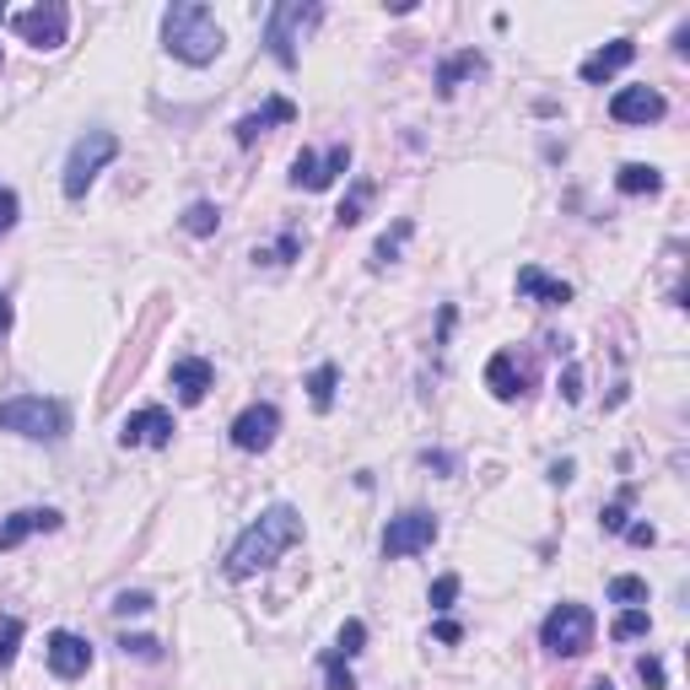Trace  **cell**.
I'll return each instance as SVG.
<instances>
[{"mask_svg":"<svg viewBox=\"0 0 690 690\" xmlns=\"http://www.w3.org/2000/svg\"><path fill=\"white\" fill-rule=\"evenodd\" d=\"M297 254H302V238L297 233H280L276 249H254V260H265V265H291Z\"/></svg>","mask_w":690,"mask_h":690,"instance_id":"obj_29","label":"cell"},{"mask_svg":"<svg viewBox=\"0 0 690 690\" xmlns=\"http://www.w3.org/2000/svg\"><path fill=\"white\" fill-rule=\"evenodd\" d=\"M0 431H16L27 442H60L71 431V411L60 400H43V394H16L0 405Z\"/></svg>","mask_w":690,"mask_h":690,"instance_id":"obj_3","label":"cell"},{"mask_svg":"<svg viewBox=\"0 0 690 690\" xmlns=\"http://www.w3.org/2000/svg\"><path fill=\"white\" fill-rule=\"evenodd\" d=\"M540 642H545V653L555 658H582L588 648H593V610L588 604H555L551 615H545V626H540Z\"/></svg>","mask_w":690,"mask_h":690,"instance_id":"obj_6","label":"cell"},{"mask_svg":"<svg viewBox=\"0 0 690 690\" xmlns=\"http://www.w3.org/2000/svg\"><path fill=\"white\" fill-rule=\"evenodd\" d=\"M588 690H615V686H610V680H599V686H588Z\"/></svg>","mask_w":690,"mask_h":690,"instance_id":"obj_44","label":"cell"},{"mask_svg":"<svg viewBox=\"0 0 690 690\" xmlns=\"http://www.w3.org/2000/svg\"><path fill=\"white\" fill-rule=\"evenodd\" d=\"M453 599H459V577L448 572V577L431 582V610H453Z\"/></svg>","mask_w":690,"mask_h":690,"instance_id":"obj_35","label":"cell"},{"mask_svg":"<svg viewBox=\"0 0 690 690\" xmlns=\"http://www.w3.org/2000/svg\"><path fill=\"white\" fill-rule=\"evenodd\" d=\"M346 167H351V146H329L324 156L302 146V151H297V162H291V184L318 195V189H329V184H335Z\"/></svg>","mask_w":690,"mask_h":690,"instance_id":"obj_9","label":"cell"},{"mask_svg":"<svg viewBox=\"0 0 690 690\" xmlns=\"http://www.w3.org/2000/svg\"><path fill=\"white\" fill-rule=\"evenodd\" d=\"M120 156V136L114 130H87V136L71 146V156H65V200H81L87 189H92V178L109 167Z\"/></svg>","mask_w":690,"mask_h":690,"instance_id":"obj_4","label":"cell"},{"mask_svg":"<svg viewBox=\"0 0 690 690\" xmlns=\"http://www.w3.org/2000/svg\"><path fill=\"white\" fill-rule=\"evenodd\" d=\"M626 502H631V486L620 491V502H610V507H604V518H599V524H604V535H620V529L631 524V518H626Z\"/></svg>","mask_w":690,"mask_h":690,"instance_id":"obj_32","label":"cell"},{"mask_svg":"<svg viewBox=\"0 0 690 690\" xmlns=\"http://www.w3.org/2000/svg\"><path fill=\"white\" fill-rule=\"evenodd\" d=\"M480 71H486V54H480V49H459L453 60H442V65H437V92H442V98H453V87H459L464 76H480Z\"/></svg>","mask_w":690,"mask_h":690,"instance_id":"obj_20","label":"cell"},{"mask_svg":"<svg viewBox=\"0 0 690 690\" xmlns=\"http://www.w3.org/2000/svg\"><path fill=\"white\" fill-rule=\"evenodd\" d=\"M297 540H302V513L286 507V502L265 507V513L238 535V545L227 551V577H254V572L271 566L280 551H291Z\"/></svg>","mask_w":690,"mask_h":690,"instance_id":"obj_1","label":"cell"},{"mask_svg":"<svg viewBox=\"0 0 690 690\" xmlns=\"http://www.w3.org/2000/svg\"><path fill=\"white\" fill-rule=\"evenodd\" d=\"M405 238H411V222H394V233H384V238H378V249H373V271L394 265V260H400V249H405Z\"/></svg>","mask_w":690,"mask_h":690,"instance_id":"obj_24","label":"cell"},{"mask_svg":"<svg viewBox=\"0 0 690 690\" xmlns=\"http://www.w3.org/2000/svg\"><path fill=\"white\" fill-rule=\"evenodd\" d=\"M22 631H27V626H22L16 615H0V669L16 658V648H22Z\"/></svg>","mask_w":690,"mask_h":690,"instance_id":"obj_30","label":"cell"},{"mask_svg":"<svg viewBox=\"0 0 690 690\" xmlns=\"http://www.w3.org/2000/svg\"><path fill=\"white\" fill-rule=\"evenodd\" d=\"M120 648H125L130 658H146V664H156V658H162V642H156V637H125Z\"/></svg>","mask_w":690,"mask_h":690,"instance_id":"obj_34","label":"cell"},{"mask_svg":"<svg viewBox=\"0 0 690 690\" xmlns=\"http://www.w3.org/2000/svg\"><path fill=\"white\" fill-rule=\"evenodd\" d=\"M280 431V411L265 400V405H249V411L233 421V448H243V453H265L271 442H276Z\"/></svg>","mask_w":690,"mask_h":690,"instance_id":"obj_12","label":"cell"},{"mask_svg":"<svg viewBox=\"0 0 690 690\" xmlns=\"http://www.w3.org/2000/svg\"><path fill=\"white\" fill-rule=\"evenodd\" d=\"M151 604H156V599H151V593H146V588H136V593H130V588H125V593H120V599H114V615H146V610H151Z\"/></svg>","mask_w":690,"mask_h":690,"instance_id":"obj_33","label":"cell"},{"mask_svg":"<svg viewBox=\"0 0 690 690\" xmlns=\"http://www.w3.org/2000/svg\"><path fill=\"white\" fill-rule=\"evenodd\" d=\"M367 205H373V184H367V178H356V184H351V195L340 200L335 222H340V227H356V222L367 216Z\"/></svg>","mask_w":690,"mask_h":690,"instance_id":"obj_22","label":"cell"},{"mask_svg":"<svg viewBox=\"0 0 690 690\" xmlns=\"http://www.w3.org/2000/svg\"><path fill=\"white\" fill-rule=\"evenodd\" d=\"M11 318H16V313H11V297H5V291H0V335H5V329H11Z\"/></svg>","mask_w":690,"mask_h":690,"instance_id":"obj_43","label":"cell"},{"mask_svg":"<svg viewBox=\"0 0 690 690\" xmlns=\"http://www.w3.org/2000/svg\"><path fill=\"white\" fill-rule=\"evenodd\" d=\"M335 384H340L335 367H313V378H308V400H313V411H329V405H335Z\"/></svg>","mask_w":690,"mask_h":690,"instance_id":"obj_25","label":"cell"},{"mask_svg":"<svg viewBox=\"0 0 690 690\" xmlns=\"http://www.w3.org/2000/svg\"><path fill=\"white\" fill-rule=\"evenodd\" d=\"M524 384H529V373L518 367V356H513V351H497V356L486 362V389H491L497 400H518V394H524Z\"/></svg>","mask_w":690,"mask_h":690,"instance_id":"obj_18","label":"cell"},{"mask_svg":"<svg viewBox=\"0 0 690 690\" xmlns=\"http://www.w3.org/2000/svg\"><path fill=\"white\" fill-rule=\"evenodd\" d=\"M518 297L545 302V308H566V302H572V286H566V280H555V276H545L540 265H524V271H518Z\"/></svg>","mask_w":690,"mask_h":690,"instance_id":"obj_19","label":"cell"},{"mask_svg":"<svg viewBox=\"0 0 690 690\" xmlns=\"http://www.w3.org/2000/svg\"><path fill=\"white\" fill-rule=\"evenodd\" d=\"M648 631H653L648 610H620V615H615V626H610V637H615V642H637V637H648Z\"/></svg>","mask_w":690,"mask_h":690,"instance_id":"obj_26","label":"cell"},{"mask_svg":"<svg viewBox=\"0 0 690 690\" xmlns=\"http://www.w3.org/2000/svg\"><path fill=\"white\" fill-rule=\"evenodd\" d=\"M324 690H356V675L346 669V653H324Z\"/></svg>","mask_w":690,"mask_h":690,"instance_id":"obj_27","label":"cell"},{"mask_svg":"<svg viewBox=\"0 0 690 690\" xmlns=\"http://www.w3.org/2000/svg\"><path fill=\"white\" fill-rule=\"evenodd\" d=\"M561 394H566V400H582V373H577V367H566V378H561Z\"/></svg>","mask_w":690,"mask_h":690,"instance_id":"obj_39","label":"cell"},{"mask_svg":"<svg viewBox=\"0 0 690 690\" xmlns=\"http://www.w3.org/2000/svg\"><path fill=\"white\" fill-rule=\"evenodd\" d=\"M610 599L642 610V604H648V582H642V577H615V582H610Z\"/></svg>","mask_w":690,"mask_h":690,"instance_id":"obj_28","label":"cell"},{"mask_svg":"<svg viewBox=\"0 0 690 690\" xmlns=\"http://www.w3.org/2000/svg\"><path fill=\"white\" fill-rule=\"evenodd\" d=\"M60 529V513L54 507H22L0 524V551H16L27 535H54Z\"/></svg>","mask_w":690,"mask_h":690,"instance_id":"obj_14","label":"cell"},{"mask_svg":"<svg viewBox=\"0 0 690 690\" xmlns=\"http://www.w3.org/2000/svg\"><path fill=\"white\" fill-rule=\"evenodd\" d=\"M637 675H642V686H653V690H664V664L648 653V658H637Z\"/></svg>","mask_w":690,"mask_h":690,"instance_id":"obj_36","label":"cell"},{"mask_svg":"<svg viewBox=\"0 0 690 690\" xmlns=\"http://www.w3.org/2000/svg\"><path fill=\"white\" fill-rule=\"evenodd\" d=\"M426 469H442V475H453V469H459V459H453V453H426Z\"/></svg>","mask_w":690,"mask_h":690,"instance_id":"obj_40","label":"cell"},{"mask_svg":"<svg viewBox=\"0 0 690 690\" xmlns=\"http://www.w3.org/2000/svg\"><path fill=\"white\" fill-rule=\"evenodd\" d=\"M211 384H216V367H211L205 356H178V362H173V389H178L184 405H200V400L211 394Z\"/></svg>","mask_w":690,"mask_h":690,"instance_id":"obj_16","label":"cell"},{"mask_svg":"<svg viewBox=\"0 0 690 690\" xmlns=\"http://www.w3.org/2000/svg\"><path fill=\"white\" fill-rule=\"evenodd\" d=\"M431 540H437V518H431L426 507H405V513L389 518V529H384V555H389V561H405V555L431 551Z\"/></svg>","mask_w":690,"mask_h":690,"instance_id":"obj_8","label":"cell"},{"mask_svg":"<svg viewBox=\"0 0 690 690\" xmlns=\"http://www.w3.org/2000/svg\"><path fill=\"white\" fill-rule=\"evenodd\" d=\"M664 114H669V103H664L658 87H620L610 98V120L615 125H658Z\"/></svg>","mask_w":690,"mask_h":690,"instance_id":"obj_10","label":"cell"},{"mask_svg":"<svg viewBox=\"0 0 690 690\" xmlns=\"http://www.w3.org/2000/svg\"><path fill=\"white\" fill-rule=\"evenodd\" d=\"M551 480H555V486H566V480H572V459H561V464H551Z\"/></svg>","mask_w":690,"mask_h":690,"instance_id":"obj_42","label":"cell"},{"mask_svg":"<svg viewBox=\"0 0 690 690\" xmlns=\"http://www.w3.org/2000/svg\"><path fill=\"white\" fill-rule=\"evenodd\" d=\"M362 642H367V626H362V620H346V626H340V637H335V653L356 658V653H362Z\"/></svg>","mask_w":690,"mask_h":690,"instance_id":"obj_31","label":"cell"},{"mask_svg":"<svg viewBox=\"0 0 690 690\" xmlns=\"http://www.w3.org/2000/svg\"><path fill=\"white\" fill-rule=\"evenodd\" d=\"M291 120H297V103H291V98H271L265 109L243 114V120L233 125V136H238V146H254V140L265 136L271 125H291Z\"/></svg>","mask_w":690,"mask_h":690,"instance_id":"obj_17","label":"cell"},{"mask_svg":"<svg viewBox=\"0 0 690 690\" xmlns=\"http://www.w3.org/2000/svg\"><path fill=\"white\" fill-rule=\"evenodd\" d=\"M11 227H16V195H11V189H0V238H5Z\"/></svg>","mask_w":690,"mask_h":690,"instance_id":"obj_37","label":"cell"},{"mask_svg":"<svg viewBox=\"0 0 690 690\" xmlns=\"http://www.w3.org/2000/svg\"><path fill=\"white\" fill-rule=\"evenodd\" d=\"M620 535H626L631 545H653V540H658V529H653V524H626Z\"/></svg>","mask_w":690,"mask_h":690,"instance_id":"obj_38","label":"cell"},{"mask_svg":"<svg viewBox=\"0 0 690 690\" xmlns=\"http://www.w3.org/2000/svg\"><path fill=\"white\" fill-rule=\"evenodd\" d=\"M120 442L125 448H167L173 442V415L162 411V405H140V411L125 415Z\"/></svg>","mask_w":690,"mask_h":690,"instance_id":"obj_11","label":"cell"},{"mask_svg":"<svg viewBox=\"0 0 690 690\" xmlns=\"http://www.w3.org/2000/svg\"><path fill=\"white\" fill-rule=\"evenodd\" d=\"M162 43H167V54H178L184 65H211V60L227 49V33H222V22H216L211 5L178 0V5L162 11Z\"/></svg>","mask_w":690,"mask_h":690,"instance_id":"obj_2","label":"cell"},{"mask_svg":"<svg viewBox=\"0 0 690 690\" xmlns=\"http://www.w3.org/2000/svg\"><path fill=\"white\" fill-rule=\"evenodd\" d=\"M464 637V626H453V620H437V642H459Z\"/></svg>","mask_w":690,"mask_h":690,"instance_id":"obj_41","label":"cell"},{"mask_svg":"<svg viewBox=\"0 0 690 690\" xmlns=\"http://www.w3.org/2000/svg\"><path fill=\"white\" fill-rule=\"evenodd\" d=\"M222 227V211L211 205V200H195L189 211H184V233H195V238H211Z\"/></svg>","mask_w":690,"mask_h":690,"instance_id":"obj_23","label":"cell"},{"mask_svg":"<svg viewBox=\"0 0 690 690\" xmlns=\"http://www.w3.org/2000/svg\"><path fill=\"white\" fill-rule=\"evenodd\" d=\"M318 16H324V5H313V0H280V5H271L265 43H271V54H276L286 71L297 65V43H302L308 27H318Z\"/></svg>","mask_w":690,"mask_h":690,"instance_id":"obj_5","label":"cell"},{"mask_svg":"<svg viewBox=\"0 0 690 690\" xmlns=\"http://www.w3.org/2000/svg\"><path fill=\"white\" fill-rule=\"evenodd\" d=\"M615 184H620V195H658V189H664V173L648 167V162H626V167L615 173Z\"/></svg>","mask_w":690,"mask_h":690,"instance_id":"obj_21","label":"cell"},{"mask_svg":"<svg viewBox=\"0 0 690 690\" xmlns=\"http://www.w3.org/2000/svg\"><path fill=\"white\" fill-rule=\"evenodd\" d=\"M11 33H16L22 43H33V49H60V43L71 38V5H60V0L27 5V11L11 16Z\"/></svg>","mask_w":690,"mask_h":690,"instance_id":"obj_7","label":"cell"},{"mask_svg":"<svg viewBox=\"0 0 690 690\" xmlns=\"http://www.w3.org/2000/svg\"><path fill=\"white\" fill-rule=\"evenodd\" d=\"M43 658H49V669H54L60 680H81V675L92 669V648H87V637H76V631H54L49 648H43Z\"/></svg>","mask_w":690,"mask_h":690,"instance_id":"obj_13","label":"cell"},{"mask_svg":"<svg viewBox=\"0 0 690 690\" xmlns=\"http://www.w3.org/2000/svg\"><path fill=\"white\" fill-rule=\"evenodd\" d=\"M631 60H637V43H631V38H615V43H604V49H593V54L582 60V81H588V87H599V81L620 76Z\"/></svg>","mask_w":690,"mask_h":690,"instance_id":"obj_15","label":"cell"}]
</instances>
